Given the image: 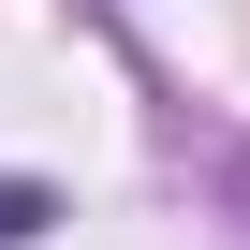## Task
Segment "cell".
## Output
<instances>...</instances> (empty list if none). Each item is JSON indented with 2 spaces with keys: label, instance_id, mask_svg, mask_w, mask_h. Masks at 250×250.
Segmentation results:
<instances>
[{
  "label": "cell",
  "instance_id": "obj_1",
  "mask_svg": "<svg viewBox=\"0 0 250 250\" xmlns=\"http://www.w3.org/2000/svg\"><path fill=\"white\" fill-rule=\"evenodd\" d=\"M44 221H59V191H44V177H0V250H15V235H44Z\"/></svg>",
  "mask_w": 250,
  "mask_h": 250
}]
</instances>
